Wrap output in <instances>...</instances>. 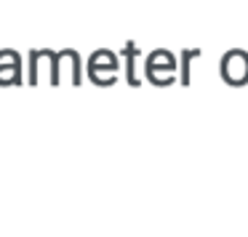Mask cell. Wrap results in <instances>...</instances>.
I'll use <instances>...</instances> for the list:
<instances>
[{"label":"cell","mask_w":248,"mask_h":237,"mask_svg":"<svg viewBox=\"0 0 248 237\" xmlns=\"http://www.w3.org/2000/svg\"><path fill=\"white\" fill-rule=\"evenodd\" d=\"M221 75L230 86H246L248 83V51L232 48L221 59Z\"/></svg>","instance_id":"1"}]
</instances>
